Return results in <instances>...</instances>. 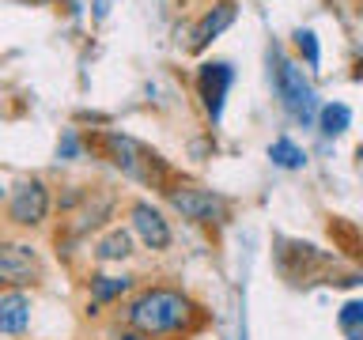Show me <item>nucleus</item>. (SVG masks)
I'll use <instances>...</instances> for the list:
<instances>
[{"label": "nucleus", "instance_id": "obj_5", "mask_svg": "<svg viewBox=\"0 0 363 340\" xmlns=\"http://www.w3.org/2000/svg\"><path fill=\"white\" fill-rule=\"evenodd\" d=\"M42 265L38 254L23 242H0V283L8 288H27V283H38Z\"/></svg>", "mask_w": 363, "mask_h": 340}, {"label": "nucleus", "instance_id": "obj_1", "mask_svg": "<svg viewBox=\"0 0 363 340\" xmlns=\"http://www.w3.org/2000/svg\"><path fill=\"white\" fill-rule=\"evenodd\" d=\"M197 317V306H193L182 291H170V288H152L144 295H136L125 310V322H129L136 333L144 336H174V333H186Z\"/></svg>", "mask_w": 363, "mask_h": 340}, {"label": "nucleus", "instance_id": "obj_15", "mask_svg": "<svg viewBox=\"0 0 363 340\" xmlns=\"http://www.w3.org/2000/svg\"><path fill=\"white\" fill-rule=\"evenodd\" d=\"M99 257H102V261H121V257H129V234H125V231H110V234L99 242Z\"/></svg>", "mask_w": 363, "mask_h": 340}, {"label": "nucleus", "instance_id": "obj_8", "mask_svg": "<svg viewBox=\"0 0 363 340\" xmlns=\"http://www.w3.org/2000/svg\"><path fill=\"white\" fill-rule=\"evenodd\" d=\"M133 227H136V234L144 238L147 249H167L170 246V227L152 204H133Z\"/></svg>", "mask_w": 363, "mask_h": 340}, {"label": "nucleus", "instance_id": "obj_16", "mask_svg": "<svg viewBox=\"0 0 363 340\" xmlns=\"http://www.w3.org/2000/svg\"><path fill=\"white\" fill-rule=\"evenodd\" d=\"M295 45L306 53V64L318 68V61H322V53H318V38H314V30H299L295 34Z\"/></svg>", "mask_w": 363, "mask_h": 340}, {"label": "nucleus", "instance_id": "obj_13", "mask_svg": "<svg viewBox=\"0 0 363 340\" xmlns=\"http://www.w3.org/2000/svg\"><path fill=\"white\" fill-rule=\"evenodd\" d=\"M337 325H340V333H345L348 340H363V302H345L340 306V314H337Z\"/></svg>", "mask_w": 363, "mask_h": 340}, {"label": "nucleus", "instance_id": "obj_2", "mask_svg": "<svg viewBox=\"0 0 363 340\" xmlns=\"http://www.w3.org/2000/svg\"><path fill=\"white\" fill-rule=\"evenodd\" d=\"M102 147L110 152V159L118 163L129 178L136 181H159L163 178V159H159L155 152H147L144 144H136L133 136H121V132H106L102 136Z\"/></svg>", "mask_w": 363, "mask_h": 340}, {"label": "nucleus", "instance_id": "obj_4", "mask_svg": "<svg viewBox=\"0 0 363 340\" xmlns=\"http://www.w3.org/2000/svg\"><path fill=\"white\" fill-rule=\"evenodd\" d=\"M174 212H182L186 220L193 223H220L227 215V200L212 189H201V186H178V189H167Z\"/></svg>", "mask_w": 363, "mask_h": 340}, {"label": "nucleus", "instance_id": "obj_19", "mask_svg": "<svg viewBox=\"0 0 363 340\" xmlns=\"http://www.w3.org/2000/svg\"><path fill=\"white\" fill-rule=\"evenodd\" d=\"M359 159H363V147H359Z\"/></svg>", "mask_w": 363, "mask_h": 340}, {"label": "nucleus", "instance_id": "obj_20", "mask_svg": "<svg viewBox=\"0 0 363 340\" xmlns=\"http://www.w3.org/2000/svg\"><path fill=\"white\" fill-rule=\"evenodd\" d=\"M242 340H246V329H242Z\"/></svg>", "mask_w": 363, "mask_h": 340}, {"label": "nucleus", "instance_id": "obj_6", "mask_svg": "<svg viewBox=\"0 0 363 340\" xmlns=\"http://www.w3.org/2000/svg\"><path fill=\"white\" fill-rule=\"evenodd\" d=\"M45 212H50V193L38 178L23 181V186L11 193V204H8V215L16 220L19 227H34L45 220Z\"/></svg>", "mask_w": 363, "mask_h": 340}, {"label": "nucleus", "instance_id": "obj_10", "mask_svg": "<svg viewBox=\"0 0 363 340\" xmlns=\"http://www.w3.org/2000/svg\"><path fill=\"white\" fill-rule=\"evenodd\" d=\"M235 23V4H216L208 16L197 23V30H193V50H204L212 38H220V34Z\"/></svg>", "mask_w": 363, "mask_h": 340}, {"label": "nucleus", "instance_id": "obj_18", "mask_svg": "<svg viewBox=\"0 0 363 340\" xmlns=\"http://www.w3.org/2000/svg\"><path fill=\"white\" fill-rule=\"evenodd\" d=\"M118 340H155V336H144V333H136V329H133V333H121Z\"/></svg>", "mask_w": 363, "mask_h": 340}, {"label": "nucleus", "instance_id": "obj_14", "mask_svg": "<svg viewBox=\"0 0 363 340\" xmlns=\"http://www.w3.org/2000/svg\"><path fill=\"white\" fill-rule=\"evenodd\" d=\"M129 291V276H99L91 280V299L95 302H106V299H118V295Z\"/></svg>", "mask_w": 363, "mask_h": 340}, {"label": "nucleus", "instance_id": "obj_11", "mask_svg": "<svg viewBox=\"0 0 363 340\" xmlns=\"http://www.w3.org/2000/svg\"><path fill=\"white\" fill-rule=\"evenodd\" d=\"M269 159H272L277 166H284V170H299V166L306 163L303 147H299V144H291L288 136H280V140L269 147Z\"/></svg>", "mask_w": 363, "mask_h": 340}, {"label": "nucleus", "instance_id": "obj_12", "mask_svg": "<svg viewBox=\"0 0 363 340\" xmlns=\"http://www.w3.org/2000/svg\"><path fill=\"white\" fill-rule=\"evenodd\" d=\"M352 125V110L345 106V102H329V106H322V132L325 136H340Z\"/></svg>", "mask_w": 363, "mask_h": 340}, {"label": "nucleus", "instance_id": "obj_17", "mask_svg": "<svg viewBox=\"0 0 363 340\" xmlns=\"http://www.w3.org/2000/svg\"><path fill=\"white\" fill-rule=\"evenodd\" d=\"M113 8V0H95V19H106Z\"/></svg>", "mask_w": 363, "mask_h": 340}, {"label": "nucleus", "instance_id": "obj_7", "mask_svg": "<svg viewBox=\"0 0 363 340\" xmlns=\"http://www.w3.org/2000/svg\"><path fill=\"white\" fill-rule=\"evenodd\" d=\"M197 84H201V98H204V110H208V118H212V121H220V113H223V98H227V91H231V84H235L231 64H223V61H208V64H201Z\"/></svg>", "mask_w": 363, "mask_h": 340}, {"label": "nucleus", "instance_id": "obj_3", "mask_svg": "<svg viewBox=\"0 0 363 340\" xmlns=\"http://www.w3.org/2000/svg\"><path fill=\"white\" fill-rule=\"evenodd\" d=\"M277 91H280L284 106H288L299 121L314 118V110H318L314 87H311V79L303 76V68L295 61H288V57H277Z\"/></svg>", "mask_w": 363, "mask_h": 340}, {"label": "nucleus", "instance_id": "obj_9", "mask_svg": "<svg viewBox=\"0 0 363 340\" xmlns=\"http://www.w3.org/2000/svg\"><path fill=\"white\" fill-rule=\"evenodd\" d=\"M30 322V302H27V295L23 291H11L0 299V333H8V336H19L23 329H27Z\"/></svg>", "mask_w": 363, "mask_h": 340}]
</instances>
